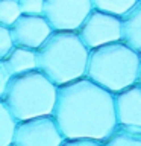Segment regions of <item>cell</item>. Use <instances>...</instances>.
I'll list each match as a JSON object with an SVG mask.
<instances>
[{
	"mask_svg": "<svg viewBox=\"0 0 141 146\" xmlns=\"http://www.w3.org/2000/svg\"><path fill=\"white\" fill-rule=\"evenodd\" d=\"M114 99L118 125L141 128V87L135 84L130 88L115 94Z\"/></svg>",
	"mask_w": 141,
	"mask_h": 146,
	"instance_id": "cell-9",
	"label": "cell"
},
{
	"mask_svg": "<svg viewBox=\"0 0 141 146\" xmlns=\"http://www.w3.org/2000/svg\"><path fill=\"white\" fill-rule=\"evenodd\" d=\"M138 0H93L96 11H100L108 15L123 20L132 9L136 6Z\"/></svg>",
	"mask_w": 141,
	"mask_h": 146,
	"instance_id": "cell-14",
	"label": "cell"
},
{
	"mask_svg": "<svg viewBox=\"0 0 141 146\" xmlns=\"http://www.w3.org/2000/svg\"><path fill=\"white\" fill-rule=\"evenodd\" d=\"M21 15L20 0H0V26L11 29Z\"/></svg>",
	"mask_w": 141,
	"mask_h": 146,
	"instance_id": "cell-15",
	"label": "cell"
},
{
	"mask_svg": "<svg viewBox=\"0 0 141 146\" xmlns=\"http://www.w3.org/2000/svg\"><path fill=\"white\" fill-rule=\"evenodd\" d=\"M102 145L103 146H141V128L118 125Z\"/></svg>",
	"mask_w": 141,
	"mask_h": 146,
	"instance_id": "cell-12",
	"label": "cell"
},
{
	"mask_svg": "<svg viewBox=\"0 0 141 146\" xmlns=\"http://www.w3.org/2000/svg\"><path fill=\"white\" fill-rule=\"evenodd\" d=\"M88 61L90 49L74 32H53L38 50L40 72L58 87L86 78Z\"/></svg>",
	"mask_w": 141,
	"mask_h": 146,
	"instance_id": "cell-2",
	"label": "cell"
},
{
	"mask_svg": "<svg viewBox=\"0 0 141 146\" xmlns=\"http://www.w3.org/2000/svg\"><path fill=\"white\" fill-rule=\"evenodd\" d=\"M62 135L55 117H38L18 123L14 146H62Z\"/></svg>",
	"mask_w": 141,
	"mask_h": 146,
	"instance_id": "cell-7",
	"label": "cell"
},
{
	"mask_svg": "<svg viewBox=\"0 0 141 146\" xmlns=\"http://www.w3.org/2000/svg\"><path fill=\"white\" fill-rule=\"evenodd\" d=\"M58 85L40 70L14 76L0 98L18 122L38 117H52L58 102Z\"/></svg>",
	"mask_w": 141,
	"mask_h": 146,
	"instance_id": "cell-4",
	"label": "cell"
},
{
	"mask_svg": "<svg viewBox=\"0 0 141 146\" xmlns=\"http://www.w3.org/2000/svg\"><path fill=\"white\" fill-rule=\"evenodd\" d=\"M15 47L17 46L12 38L11 29L6 26H0V61L6 59Z\"/></svg>",
	"mask_w": 141,
	"mask_h": 146,
	"instance_id": "cell-16",
	"label": "cell"
},
{
	"mask_svg": "<svg viewBox=\"0 0 141 146\" xmlns=\"http://www.w3.org/2000/svg\"><path fill=\"white\" fill-rule=\"evenodd\" d=\"M123 43L141 56V0L123 18Z\"/></svg>",
	"mask_w": 141,
	"mask_h": 146,
	"instance_id": "cell-11",
	"label": "cell"
},
{
	"mask_svg": "<svg viewBox=\"0 0 141 146\" xmlns=\"http://www.w3.org/2000/svg\"><path fill=\"white\" fill-rule=\"evenodd\" d=\"M11 81H12V75L8 72V68L5 67V64L0 62V98H2L5 94V91L8 90Z\"/></svg>",
	"mask_w": 141,
	"mask_h": 146,
	"instance_id": "cell-18",
	"label": "cell"
},
{
	"mask_svg": "<svg viewBox=\"0 0 141 146\" xmlns=\"http://www.w3.org/2000/svg\"><path fill=\"white\" fill-rule=\"evenodd\" d=\"M45 0H20L21 14L27 17H44Z\"/></svg>",
	"mask_w": 141,
	"mask_h": 146,
	"instance_id": "cell-17",
	"label": "cell"
},
{
	"mask_svg": "<svg viewBox=\"0 0 141 146\" xmlns=\"http://www.w3.org/2000/svg\"><path fill=\"white\" fill-rule=\"evenodd\" d=\"M93 11V0H45L44 18L53 32L77 34Z\"/></svg>",
	"mask_w": 141,
	"mask_h": 146,
	"instance_id": "cell-5",
	"label": "cell"
},
{
	"mask_svg": "<svg viewBox=\"0 0 141 146\" xmlns=\"http://www.w3.org/2000/svg\"><path fill=\"white\" fill-rule=\"evenodd\" d=\"M0 62L5 64V67L8 68V72L12 75V78L40 70L38 52L26 47H15L6 59H3Z\"/></svg>",
	"mask_w": 141,
	"mask_h": 146,
	"instance_id": "cell-10",
	"label": "cell"
},
{
	"mask_svg": "<svg viewBox=\"0 0 141 146\" xmlns=\"http://www.w3.org/2000/svg\"><path fill=\"white\" fill-rule=\"evenodd\" d=\"M138 85L141 87V70H140V78H138Z\"/></svg>",
	"mask_w": 141,
	"mask_h": 146,
	"instance_id": "cell-20",
	"label": "cell"
},
{
	"mask_svg": "<svg viewBox=\"0 0 141 146\" xmlns=\"http://www.w3.org/2000/svg\"><path fill=\"white\" fill-rule=\"evenodd\" d=\"M62 146H103L100 141L94 140H65Z\"/></svg>",
	"mask_w": 141,
	"mask_h": 146,
	"instance_id": "cell-19",
	"label": "cell"
},
{
	"mask_svg": "<svg viewBox=\"0 0 141 146\" xmlns=\"http://www.w3.org/2000/svg\"><path fill=\"white\" fill-rule=\"evenodd\" d=\"M18 123L20 122L9 111V108L0 102V146H14Z\"/></svg>",
	"mask_w": 141,
	"mask_h": 146,
	"instance_id": "cell-13",
	"label": "cell"
},
{
	"mask_svg": "<svg viewBox=\"0 0 141 146\" xmlns=\"http://www.w3.org/2000/svg\"><path fill=\"white\" fill-rule=\"evenodd\" d=\"M11 32L17 47H26L38 52L53 34V29L44 17L21 15L20 20L11 27Z\"/></svg>",
	"mask_w": 141,
	"mask_h": 146,
	"instance_id": "cell-8",
	"label": "cell"
},
{
	"mask_svg": "<svg viewBox=\"0 0 141 146\" xmlns=\"http://www.w3.org/2000/svg\"><path fill=\"white\" fill-rule=\"evenodd\" d=\"M141 56L125 43H114L90 52L86 78L114 96L138 84Z\"/></svg>",
	"mask_w": 141,
	"mask_h": 146,
	"instance_id": "cell-3",
	"label": "cell"
},
{
	"mask_svg": "<svg viewBox=\"0 0 141 146\" xmlns=\"http://www.w3.org/2000/svg\"><path fill=\"white\" fill-rule=\"evenodd\" d=\"M53 117L65 140L103 143L118 126L114 94L88 78L59 87Z\"/></svg>",
	"mask_w": 141,
	"mask_h": 146,
	"instance_id": "cell-1",
	"label": "cell"
},
{
	"mask_svg": "<svg viewBox=\"0 0 141 146\" xmlns=\"http://www.w3.org/2000/svg\"><path fill=\"white\" fill-rule=\"evenodd\" d=\"M77 34L90 52L108 44L121 43L123 20L94 9Z\"/></svg>",
	"mask_w": 141,
	"mask_h": 146,
	"instance_id": "cell-6",
	"label": "cell"
}]
</instances>
